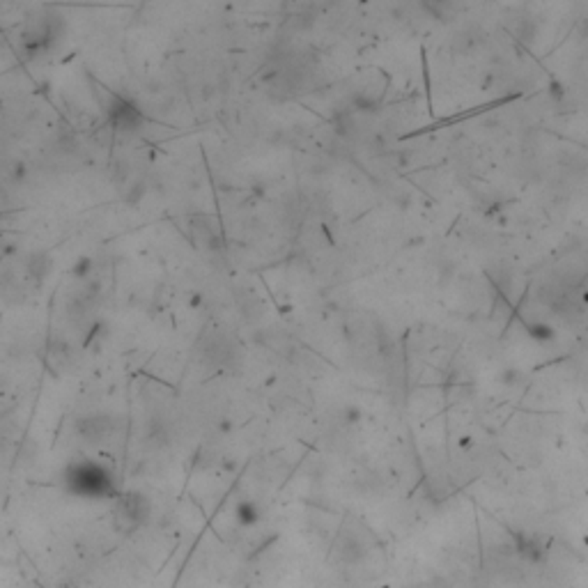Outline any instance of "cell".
I'll return each instance as SVG.
<instances>
[{
	"instance_id": "cell-5",
	"label": "cell",
	"mask_w": 588,
	"mask_h": 588,
	"mask_svg": "<svg viewBox=\"0 0 588 588\" xmlns=\"http://www.w3.org/2000/svg\"><path fill=\"white\" fill-rule=\"evenodd\" d=\"M76 430H79L81 439L85 444L94 446V444H101L106 437L111 434L113 421L106 414H90V416H85V419H81L76 423Z\"/></svg>"
},
{
	"instance_id": "cell-4",
	"label": "cell",
	"mask_w": 588,
	"mask_h": 588,
	"mask_svg": "<svg viewBox=\"0 0 588 588\" xmlns=\"http://www.w3.org/2000/svg\"><path fill=\"white\" fill-rule=\"evenodd\" d=\"M109 115H111V122L115 129L120 131H136L138 126L143 124V115L141 111L136 109V106L124 99V97H115L109 106Z\"/></svg>"
},
{
	"instance_id": "cell-7",
	"label": "cell",
	"mask_w": 588,
	"mask_h": 588,
	"mask_svg": "<svg viewBox=\"0 0 588 588\" xmlns=\"http://www.w3.org/2000/svg\"><path fill=\"white\" fill-rule=\"evenodd\" d=\"M51 271V255L49 253H37L28 260V274L33 278H44Z\"/></svg>"
},
{
	"instance_id": "cell-3",
	"label": "cell",
	"mask_w": 588,
	"mask_h": 588,
	"mask_svg": "<svg viewBox=\"0 0 588 588\" xmlns=\"http://www.w3.org/2000/svg\"><path fill=\"white\" fill-rule=\"evenodd\" d=\"M62 24L58 16H51V12H44L41 16H35V21H30V26L24 33V49L30 56H41L44 51H49L60 37Z\"/></svg>"
},
{
	"instance_id": "cell-2",
	"label": "cell",
	"mask_w": 588,
	"mask_h": 588,
	"mask_svg": "<svg viewBox=\"0 0 588 588\" xmlns=\"http://www.w3.org/2000/svg\"><path fill=\"white\" fill-rule=\"evenodd\" d=\"M152 515V504L143 492H124L115 499V529L134 533Z\"/></svg>"
},
{
	"instance_id": "cell-6",
	"label": "cell",
	"mask_w": 588,
	"mask_h": 588,
	"mask_svg": "<svg viewBox=\"0 0 588 588\" xmlns=\"http://www.w3.org/2000/svg\"><path fill=\"white\" fill-rule=\"evenodd\" d=\"M234 517L241 524V527H255V524L260 522L262 512L258 508L255 501H241V504L234 508Z\"/></svg>"
},
{
	"instance_id": "cell-1",
	"label": "cell",
	"mask_w": 588,
	"mask_h": 588,
	"mask_svg": "<svg viewBox=\"0 0 588 588\" xmlns=\"http://www.w3.org/2000/svg\"><path fill=\"white\" fill-rule=\"evenodd\" d=\"M62 478H65V489L79 499L101 501L120 497L113 472L106 464L97 462V459H74V462L65 467Z\"/></svg>"
}]
</instances>
